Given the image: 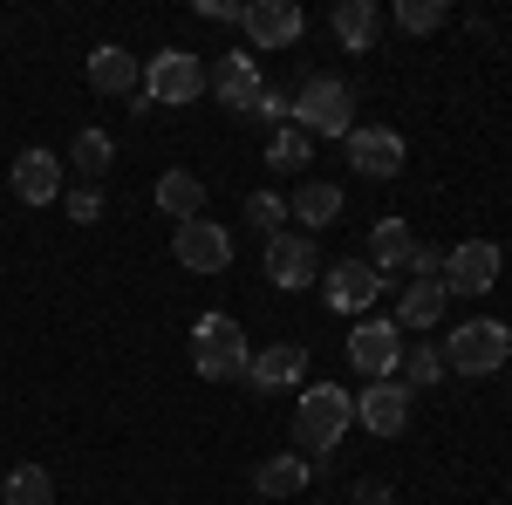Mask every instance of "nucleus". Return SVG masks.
Masks as SVG:
<instances>
[{
  "label": "nucleus",
  "instance_id": "obj_14",
  "mask_svg": "<svg viewBox=\"0 0 512 505\" xmlns=\"http://www.w3.org/2000/svg\"><path fill=\"white\" fill-rule=\"evenodd\" d=\"M355 417H362V424H369V437H396V430L410 424V389L396 383H369L362 389V396H355Z\"/></svg>",
  "mask_w": 512,
  "mask_h": 505
},
{
  "label": "nucleus",
  "instance_id": "obj_24",
  "mask_svg": "<svg viewBox=\"0 0 512 505\" xmlns=\"http://www.w3.org/2000/svg\"><path fill=\"white\" fill-rule=\"evenodd\" d=\"M396 376H403V389H437L444 376H451V369H444V349H437V342H410Z\"/></svg>",
  "mask_w": 512,
  "mask_h": 505
},
{
  "label": "nucleus",
  "instance_id": "obj_33",
  "mask_svg": "<svg viewBox=\"0 0 512 505\" xmlns=\"http://www.w3.org/2000/svg\"><path fill=\"white\" fill-rule=\"evenodd\" d=\"M396 492L390 485H383V478H362V485H355V505H390Z\"/></svg>",
  "mask_w": 512,
  "mask_h": 505
},
{
  "label": "nucleus",
  "instance_id": "obj_20",
  "mask_svg": "<svg viewBox=\"0 0 512 505\" xmlns=\"http://www.w3.org/2000/svg\"><path fill=\"white\" fill-rule=\"evenodd\" d=\"M287 219H301L308 233H321V226H335V219H342V192H335V185H321V178H308L301 192L287 198Z\"/></svg>",
  "mask_w": 512,
  "mask_h": 505
},
{
  "label": "nucleus",
  "instance_id": "obj_16",
  "mask_svg": "<svg viewBox=\"0 0 512 505\" xmlns=\"http://www.w3.org/2000/svg\"><path fill=\"white\" fill-rule=\"evenodd\" d=\"M246 35H253V48H287V41H301V7H294V0H253V7H246Z\"/></svg>",
  "mask_w": 512,
  "mask_h": 505
},
{
  "label": "nucleus",
  "instance_id": "obj_34",
  "mask_svg": "<svg viewBox=\"0 0 512 505\" xmlns=\"http://www.w3.org/2000/svg\"><path fill=\"white\" fill-rule=\"evenodd\" d=\"M410 267H417V280H444V260H437L431 246H417V253H410Z\"/></svg>",
  "mask_w": 512,
  "mask_h": 505
},
{
  "label": "nucleus",
  "instance_id": "obj_7",
  "mask_svg": "<svg viewBox=\"0 0 512 505\" xmlns=\"http://www.w3.org/2000/svg\"><path fill=\"white\" fill-rule=\"evenodd\" d=\"M349 362L369 383H390L396 369H403V328L396 321H362V328H349Z\"/></svg>",
  "mask_w": 512,
  "mask_h": 505
},
{
  "label": "nucleus",
  "instance_id": "obj_10",
  "mask_svg": "<svg viewBox=\"0 0 512 505\" xmlns=\"http://www.w3.org/2000/svg\"><path fill=\"white\" fill-rule=\"evenodd\" d=\"M267 280L274 287H308V280H321V253L308 233H287L280 226L274 239H267Z\"/></svg>",
  "mask_w": 512,
  "mask_h": 505
},
{
  "label": "nucleus",
  "instance_id": "obj_29",
  "mask_svg": "<svg viewBox=\"0 0 512 505\" xmlns=\"http://www.w3.org/2000/svg\"><path fill=\"white\" fill-rule=\"evenodd\" d=\"M280 219H287V198H280V192H253V198H246V226H260L267 239L280 233Z\"/></svg>",
  "mask_w": 512,
  "mask_h": 505
},
{
  "label": "nucleus",
  "instance_id": "obj_25",
  "mask_svg": "<svg viewBox=\"0 0 512 505\" xmlns=\"http://www.w3.org/2000/svg\"><path fill=\"white\" fill-rule=\"evenodd\" d=\"M69 164H76L89 185H96V178H110V164H117V144H110V130H82L76 144H69Z\"/></svg>",
  "mask_w": 512,
  "mask_h": 505
},
{
  "label": "nucleus",
  "instance_id": "obj_12",
  "mask_svg": "<svg viewBox=\"0 0 512 505\" xmlns=\"http://www.w3.org/2000/svg\"><path fill=\"white\" fill-rule=\"evenodd\" d=\"M349 164L362 178H396V171H403V137L383 130V123H355L349 130Z\"/></svg>",
  "mask_w": 512,
  "mask_h": 505
},
{
  "label": "nucleus",
  "instance_id": "obj_11",
  "mask_svg": "<svg viewBox=\"0 0 512 505\" xmlns=\"http://www.w3.org/2000/svg\"><path fill=\"white\" fill-rule=\"evenodd\" d=\"M321 294H328L335 314H362L376 294H383V273L369 267V260H335V267L321 273Z\"/></svg>",
  "mask_w": 512,
  "mask_h": 505
},
{
  "label": "nucleus",
  "instance_id": "obj_23",
  "mask_svg": "<svg viewBox=\"0 0 512 505\" xmlns=\"http://www.w3.org/2000/svg\"><path fill=\"white\" fill-rule=\"evenodd\" d=\"M158 212H164V219H178V226L198 219V212H205V185H198L192 171H164V178H158Z\"/></svg>",
  "mask_w": 512,
  "mask_h": 505
},
{
  "label": "nucleus",
  "instance_id": "obj_1",
  "mask_svg": "<svg viewBox=\"0 0 512 505\" xmlns=\"http://www.w3.org/2000/svg\"><path fill=\"white\" fill-rule=\"evenodd\" d=\"M355 424V396L335 383H308L301 389V410H294V437H301V451L308 458H335V444L349 437Z\"/></svg>",
  "mask_w": 512,
  "mask_h": 505
},
{
  "label": "nucleus",
  "instance_id": "obj_4",
  "mask_svg": "<svg viewBox=\"0 0 512 505\" xmlns=\"http://www.w3.org/2000/svg\"><path fill=\"white\" fill-rule=\"evenodd\" d=\"M506 355H512L506 321H465V328H451V342H444V369H451V376H492V369H506Z\"/></svg>",
  "mask_w": 512,
  "mask_h": 505
},
{
  "label": "nucleus",
  "instance_id": "obj_13",
  "mask_svg": "<svg viewBox=\"0 0 512 505\" xmlns=\"http://www.w3.org/2000/svg\"><path fill=\"white\" fill-rule=\"evenodd\" d=\"M246 383L267 389V396L308 383V349H301V342H274V349H260L253 362H246Z\"/></svg>",
  "mask_w": 512,
  "mask_h": 505
},
{
  "label": "nucleus",
  "instance_id": "obj_28",
  "mask_svg": "<svg viewBox=\"0 0 512 505\" xmlns=\"http://www.w3.org/2000/svg\"><path fill=\"white\" fill-rule=\"evenodd\" d=\"M444 21H451L444 0H396V28H410V35H437Z\"/></svg>",
  "mask_w": 512,
  "mask_h": 505
},
{
  "label": "nucleus",
  "instance_id": "obj_18",
  "mask_svg": "<svg viewBox=\"0 0 512 505\" xmlns=\"http://www.w3.org/2000/svg\"><path fill=\"white\" fill-rule=\"evenodd\" d=\"M253 492L267 505L294 499V492H308V458H294V451H274V458H260V471H253Z\"/></svg>",
  "mask_w": 512,
  "mask_h": 505
},
{
  "label": "nucleus",
  "instance_id": "obj_26",
  "mask_svg": "<svg viewBox=\"0 0 512 505\" xmlns=\"http://www.w3.org/2000/svg\"><path fill=\"white\" fill-rule=\"evenodd\" d=\"M0 499L7 505H55V478H48L41 465H14L7 485H0Z\"/></svg>",
  "mask_w": 512,
  "mask_h": 505
},
{
  "label": "nucleus",
  "instance_id": "obj_31",
  "mask_svg": "<svg viewBox=\"0 0 512 505\" xmlns=\"http://www.w3.org/2000/svg\"><path fill=\"white\" fill-rule=\"evenodd\" d=\"M62 205H69V219H76V226H96V219H103V192H96V185H82V192H69Z\"/></svg>",
  "mask_w": 512,
  "mask_h": 505
},
{
  "label": "nucleus",
  "instance_id": "obj_3",
  "mask_svg": "<svg viewBox=\"0 0 512 505\" xmlns=\"http://www.w3.org/2000/svg\"><path fill=\"white\" fill-rule=\"evenodd\" d=\"M294 130H308V137H349L355 130V89L342 76H308L294 89Z\"/></svg>",
  "mask_w": 512,
  "mask_h": 505
},
{
  "label": "nucleus",
  "instance_id": "obj_30",
  "mask_svg": "<svg viewBox=\"0 0 512 505\" xmlns=\"http://www.w3.org/2000/svg\"><path fill=\"white\" fill-rule=\"evenodd\" d=\"M246 123H294V96H287V89H260V96H253V110H246Z\"/></svg>",
  "mask_w": 512,
  "mask_h": 505
},
{
  "label": "nucleus",
  "instance_id": "obj_17",
  "mask_svg": "<svg viewBox=\"0 0 512 505\" xmlns=\"http://www.w3.org/2000/svg\"><path fill=\"white\" fill-rule=\"evenodd\" d=\"M137 55L117 48V41H103V48H89V82L103 89V96H137Z\"/></svg>",
  "mask_w": 512,
  "mask_h": 505
},
{
  "label": "nucleus",
  "instance_id": "obj_19",
  "mask_svg": "<svg viewBox=\"0 0 512 505\" xmlns=\"http://www.w3.org/2000/svg\"><path fill=\"white\" fill-rule=\"evenodd\" d=\"M328 28H335V41H342V48H355V55H362V48H376V28H383V7H376V0H342Z\"/></svg>",
  "mask_w": 512,
  "mask_h": 505
},
{
  "label": "nucleus",
  "instance_id": "obj_6",
  "mask_svg": "<svg viewBox=\"0 0 512 505\" xmlns=\"http://www.w3.org/2000/svg\"><path fill=\"white\" fill-rule=\"evenodd\" d=\"M171 253H178L185 273H226L233 267V233H226L219 219H185V226L171 233Z\"/></svg>",
  "mask_w": 512,
  "mask_h": 505
},
{
  "label": "nucleus",
  "instance_id": "obj_8",
  "mask_svg": "<svg viewBox=\"0 0 512 505\" xmlns=\"http://www.w3.org/2000/svg\"><path fill=\"white\" fill-rule=\"evenodd\" d=\"M499 267H506V253L492 239H465L444 253V294H492Z\"/></svg>",
  "mask_w": 512,
  "mask_h": 505
},
{
  "label": "nucleus",
  "instance_id": "obj_21",
  "mask_svg": "<svg viewBox=\"0 0 512 505\" xmlns=\"http://www.w3.org/2000/svg\"><path fill=\"white\" fill-rule=\"evenodd\" d=\"M410 253H417L410 226H403V219H376V233H369V267L390 280L396 267H410Z\"/></svg>",
  "mask_w": 512,
  "mask_h": 505
},
{
  "label": "nucleus",
  "instance_id": "obj_22",
  "mask_svg": "<svg viewBox=\"0 0 512 505\" xmlns=\"http://www.w3.org/2000/svg\"><path fill=\"white\" fill-rule=\"evenodd\" d=\"M444 280H410V294H403V308H396V328H424L431 335L437 321H444Z\"/></svg>",
  "mask_w": 512,
  "mask_h": 505
},
{
  "label": "nucleus",
  "instance_id": "obj_27",
  "mask_svg": "<svg viewBox=\"0 0 512 505\" xmlns=\"http://www.w3.org/2000/svg\"><path fill=\"white\" fill-rule=\"evenodd\" d=\"M308 151H315V137H308V130H294V123H280L274 137H267V164H274V171H301Z\"/></svg>",
  "mask_w": 512,
  "mask_h": 505
},
{
  "label": "nucleus",
  "instance_id": "obj_15",
  "mask_svg": "<svg viewBox=\"0 0 512 505\" xmlns=\"http://www.w3.org/2000/svg\"><path fill=\"white\" fill-rule=\"evenodd\" d=\"M14 198H21V205H55V198H62V157L55 151H21L14 157Z\"/></svg>",
  "mask_w": 512,
  "mask_h": 505
},
{
  "label": "nucleus",
  "instance_id": "obj_2",
  "mask_svg": "<svg viewBox=\"0 0 512 505\" xmlns=\"http://www.w3.org/2000/svg\"><path fill=\"white\" fill-rule=\"evenodd\" d=\"M246 362H253L246 328L226 321V314H198V328H192V369L198 376H205V383H239Z\"/></svg>",
  "mask_w": 512,
  "mask_h": 505
},
{
  "label": "nucleus",
  "instance_id": "obj_5",
  "mask_svg": "<svg viewBox=\"0 0 512 505\" xmlns=\"http://www.w3.org/2000/svg\"><path fill=\"white\" fill-rule=\"evenodd\" d=\"M144 96H151L158 110L198 103V96H205V62H198L192 48H164V55H151V69H144Z\"/></svg>",
  "mask_w": 512,
  "mask_h": 505
},
{
  "label": "nucleus",
  "instance_id": "obj_9",
  "mask_svg": "<svg viewBox=\"0 0 512 505\" xmlns=\"http://www.w3.org/2000/svg\"><path fill=\"white\" fill-rule=\"evenodd\" d=\"M260 89H267V82H260V62H253L246 48L219 55V62L205 69V96H219V110H233V117L253 110V96H260Z\"/></svg>",
  "mask_w": 512,
  "mask_h": 505
},
{
  "label": "nucleus",
  "instance_id": "obj_32",
  "mask_svg": "<svg viewBox=\"0 0 512 505\" xmlns=\"http://www.w3.org/2000/svg\"><path fill=\"white\" fill-rule=\"evenodd\" d=\"M198 14H205V21H246L239 0H198Z\"/></svg>",
  "mask_w": 512,
  "mask_h": 505
}]
</instances>
